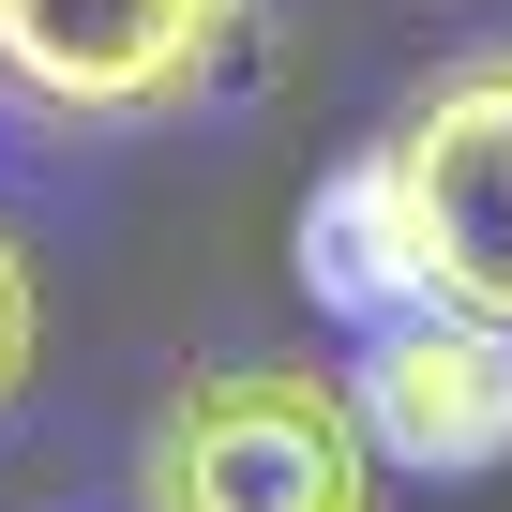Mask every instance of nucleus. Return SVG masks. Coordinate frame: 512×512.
<instances>
[{
  "label": "nucleus",
  "instance_id": "2",
  "mask_svg": "<svg viewBox=\"0 0 512 512\" xmlns=\"http://www.w3.org/2000/svg\"><path fill=\"white\" fill-rule=\"evenodd\" d=\"M256 0H0V106L61 136H136L211 106Z\"/></svg>",
  "mask_w": 512,
  "mask_h": 512
},
{
  "label": "nucleus",
  "instance_id": "5",
  "mask_svg": "<svg viewBox=\"0 0 512 512\" xmlns=\"http://www.w3.org/2000/svg\"><path fill=\"white\" fill-rule=\"evenodd\" d=\"M302 287H317L332 317H362V332L422 317V226H407L392 151H362V166H332V181L302 196Z\"/></svg>",
  "mask_w": 512,
  "mask_h": 512
},
{
  "label": "nucleus",
  "instance_id": "6",
  "mask_svg": "<svg viewBox=\"0 0 512 512\" xmlns=\"http://www.w3.org/2000/svg\"><path fill=\"white\" fill-rule=\"evenodd\" d=\"M31 347H46V302H31V256H16V226H0V407L31 392Z\"/></svg>",
  "mask_w": 512,
  "mask_h": 512
},
{
  "label": "nucleus",
  "instance_id": "4",
  "mask_svg": "<svg viewBox=\"0 0 512 512\" xmlns=\"http://www.w3.org/2000/svg\"><path fill=\"white\" fill-rule=\"evenodd\" d=\"M347 407H362L377 467L467 482V467H497V452H512V332H497V317H452V302H422V317H392V332L362 347Z\"/></svg>",
  "mask_w": 512,
  "mask_h": 512
},
{
  "label": "nucleus",
  "instance_id": "3",
  "mask_svg": "<svg viewBox=\"0 0 512 512\" xmlns=\"http://www.w3.org/2000/svg\"><path fill=\"white\" fill-rule=\"evenodd\" d=\"M422 226V302L512 332V46H467L422 76V106L377 136Z\"/></svg>",
  "mask_w": 512,
  "mask_h": 512
},
{
  "label": "nucleus",
  "instance_id": "1",
  "mask_svg": "<svg viewBox=\"0 0 512 512\" xmlns=\"http://www.w3.org/2000/svg\"><path fill=\"white\" fill-rule=\"evenodd\" d=\"M136 512H377V437L317 362H226L151 407Z\"/></svg>",
  "mask_w": 512,
  "mask_h": 512
}]
</instances>
